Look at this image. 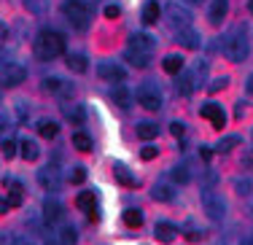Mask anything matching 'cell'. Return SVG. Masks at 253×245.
Instances as JSON below:
<instances>
[{
	"instance_id": "cell-1",
	"label": "cell",
	"mask_w": 253,
	"mask_h": 245,
	"mask_svg": "<svg viewBox=\"0 0 253 245\" xmlns=\"http://www.w3.org/2000/svg\"><path fill=\"white\" fill-rule=\"evenodd\" d=\"M35 54L38 59H57L59 54H65V38L57 30H43L35 38Z\"/></svg>"
},
{
	"instance_id": "cell-2",
	"label": "cell",
	"mask_w": 253,
	"mask_h": 245,
	"mask_svg": "<svg viewBox=\"0 0 253 245\" xmlns=\"http://www.w3.org/2000/svg\"><path fill=\"white\" fill-rule=\"evenodd\" d=\"M62 14L76 30H86L89 22H92V8L86 5V0H65Z\"/></svg>"
},
{
	"instance_id": "cell-3",
	"label": "cell",
	"mask_w": 253,
	"mask_h": 245,
	"mask_svg": "<svg viewBox=\"0 0 253 245\" xmlns=\"http://www.w3.org/2000/svg\"><path fill=\"white\" fill-rule=\"evenodd\" d=\"M224 54H226V59H232V62H243V59L248 57V41H245V35L229 33L224 38Z\"/></svg>"
},
{
	"instance_id": "cell-4",
	"label": "cell",
	"mask_w": 253,
	"mask_h": 245,
	"mask_svg": "<svg viewBox=\"0 0 253 245\" xmlns=\"http://www.w3.org/2000/svg\"><path fill=\"white\" fill-rule=\"evenodd\" d=\"M135 97H137V103H140L146 111H159L162 108V94H159V89H156L154 83H143V86H137Z\"/></svg>"
},
{
	"instance_id": "cell-5",
	"label": "cell",
	"mask_w": 253,
	"mask_h": 245,
	"mask_svg": "<svg viewBox=\"0 0 253 245\" xmlns=\"http://www.w3.org/2000/svg\"><path fill=\"white\" fill-rule=\"evenodd\" d=\"M202 205H205V213H208V218H213V221H221V218H224L226 205H224V200H221V194H215V191L205 189V191H202Z\"/></svg>"
},
{
	"instance_id": "cell-6",
	"label": "cell",
	"mask_w": 253,
	"mask_h": 245,
	"mask_svg": "<svg viewBox=\"0 0 253 245\" xmlns=\"http://www.w3.org/2000/svg\"><path fill=\"white\" fill-rule=\"evenodd\" d=\"M0 79H3V86H19V83L27 79V68L19 62H11L3 68V76H0Z\"/></svg>"
},
{
	"instance_id": "cell-7",
	"label": "cell",
	"mask_w": 253,
	"mask_h": 245,
	"mask_svg": "<svg viewBox=\"0 0 253 245\" xmlns=\"http://www.w3.org/2000/svg\"><path fill=\"white\" fill-rule=\"evenodd\" d=\"M38 183L43 189H49V191H57L59 189V167L57 164H46V167H41L38 170Z\"/></svg>"
},
{
	"instance_id": "cell-8",
	"label": "cell",
	"mask_w": 253,
	"mask_h": 245,
	"mask_svg": "<svg viewBox=\"0 0 253 245\" xmlns=\"http://www.w3.org/2000/svg\"><path fill=\"white\" fill-rule=\"evenodd\" d=\"M167 19H170V25L175 27V30H183V27L191 25V14L183 8V5H178V3L167 5Z\"/></svg>"
},
{
	"instance_id": "cell-9",
	"label": "cell",
	"mask_w": 253,
	"mask_h": 245,
	"mask_svg": "<svg viewBox=\"0 0 253 245\" xmlns=\"http://www.w3.org/2000/svg\"><path fill=\"white\" fill-rule=\"evenodd\" d=\"M97 76L102 81H116V83H122L126 79V70L122 68V65H116V62H102L100 68H97Z\"/></svg>"
},
{
	"instance_id": "cell-10",
	"label": "cell",
	"mask_w": 253,
	"mask_h": 245,
	"mask_svg": "<svg viewBox=\"0 0 253 245\" xmlns=\"http://www.w3.org/2000/svg\"><path fill=\"white\" fill-rule=\"evenodd\" d=\"M200 113H202L205 119H210V124H213L215 129H224V127H226V113H224V108H221V105L208 103Z\"/></svg>"
},
{
	"instance_id": "cell-11",
	"label": "cell",
	"mask_w": 253,
	"mask_h": 245,
	"mask_svg": "<svg viewBox=\"0 0 253 245\" xmlns=\"http://www.w3.org/2000/svg\"><path fill=\"white\" fill-rule=\"evenodd\" d=\"M154 46H156V41L151 38V35H146V33H132V35H129V46H126V49L143 51V54H151Z\"/></svg>"
},
{
	"instance_id": "cell-12",
	"label": "cell",
	"mask_w": 253,
	"mask_h": 245,
	"mask_svg": "<svg viewBox=\"0 0 253 245\" xmlns=\"http://www.w3.org/2000/svg\"><path fill=\"white\" fill-rule=\"evenodd\" d=\"M178 43L186 46V49H200L202 38H200V33H194L191 27H183V30H178Z\"/></svg>"
},
{
	"instance_id": "cell-13",
	"label": "cell",
	"mask_w": 253,
	"mask_h": 245,
	"mask_svg": "<svg viewBox=\"0 0 253 245\" xmlns=\"http://www.w3.org/2000/svg\"><path fill=\"white\" fill-rule=\"evenodd\" d=\"M226 11H229V0H213V3H210V11H208L210 25H221V22L226 19Z\"/></svg>"
},
{
	"instance_id": "cell-14",
	"label": "cell",
	"mask_w": 253,
	"mask_h": 245,
	"mask_svg": "<svg viewBox=\"0 0 253 245\" xmlns=\"http://www.w3.org/2000/svg\"><path fill=\"white\" fill-rule=\"evenodd\" d=\"M43 89L51 94H73V86L70 83H65L59 76H49V79L43 81Z\"/></svg>"
},
{
	"instance_id": "cell-15",
	"label": "cell",
	"mask_w": 253,
	"mask_h": 245,
	"mask_svg": "<svg viewBox=\"0 0 253 245\" xmlns=\"http://www.w3.org/2000/svg\"><path fill=\"white\" fill-rule=\"evenodd\" d=\"M154 235H156V240H159V243H172V240H175V235H178V229L170 224V221H159V224L154 226Z\"/></svg>"
},
{
	"instance_id": "cell-16",
	"label": "cell",
	"mask_w": 253,
	"mask_h": 245,
	"mask_svg": "<svg viewBox=\"0 0 253 245\" xmlns=\"http://www.w3.org/2000/svg\"><path fill=\"white\" fill-rule=\"evenodd\" d=\"M43 218L49 221V224H57V221L62 218V205H59L57 200H49V197H46L43 200Z\"/></svg>"
},
{
	"instance_id": "cell-17",
	"label": "cell",
	"mask_w": 253,
	"mask_h": 245,
	"mask_svg": "<svg viewBox=\"0 0 253 245\" xmlns=\"http://www.w3.org/2000/svg\"><path fill=\"white\" fill-rule=\"evenodd\" d=\"M111 100L119 105V108H129V105H132V92H129V89H124L122 83H116V86L111 89Z\"/></svg>"
},
{
	"instance_id": "cell-18",
	"label": "cell",
	"mask_w": 253,
	"mask_h": 245,
	"mask_svg": "<svg viewBox=\"0 0 253 245\" xmlns=\"http://www.w3.org/2000/svg\"><path fill=\"white\" fill-rule=\"evenodd\" d=\"M16 146H19V154H22V159H25V162H35V159H38V143L35 140H30V137H25V140L22 143H16Z\"/></svg>"
},
{
	"instance_id": "cell-19",
	"label": "cell",
	"mask_w": 253,
	"mask_h": 245,
	"mask_svg": "<svg viewBox=\"0 0 253 245\" xmlns=\"http://www.w3.org/2000/svg\"><path fill=\"white\" fill-rule=\"evenodd\" d=\"M162 68H165V73L178 76L180 70H183V57H180V54H167L165 62H162Z\"/></svg>"
},
{
	"instance_id": "cell-20",
	"label": "cell",
	"mask_w": 253,
	"mask_h": 245,
	"mask_svg": "<svg viewBox=\"0 0 253 245\" xmlns=\"http://www.w3.org/2000/svg\"><path fill=\"white\" fill-rule=\"evenodd\" d=\"M162 16V8H159V3L156 0H148L146 5H143V22L146 25H156V19Z\"/></svg>"
},
{
	"instance_id": "cell-21",
	"label": "cell",
	"mask_w": 253,
	"mask_h": 245,
	"mask_svg": "<svg viewBox=\"0 0 253 245\" xmlns=\"http://www.w3.org/2000/svg\"><path fill=\"white\" fill-rule=\"evenodd\" d=\"M113 175H116V181L122 183V186H135V175H132V172L126 170L122 162L113 164Z\"/></svg>"
},
{
	"instance_id": "cell-22",
	"label": "cell",
	"mask_w": 253,
	"mask_h": 245,
	"mask_svg": "<svg viewBox=\"0 0 253 245\" xmlns=\"http://www.w3.org/2000/svg\"><path fill=\"white\" fill-rule=\"evenodd\" d=\"M65 62H68V68L73 70V73H86V68H89V62L84 54H68Z\"/></svg>"
},
{
	"instance_id": "cell-23",
	"label": "cell",
	"mask_w": 253,
	"mask_h": 245,
	"mask_svg": "<svg viewBox=\"0 0 253 245\" xmlns=\"http://www.w3.org/2000/svg\"><path fill=\"white\" fill-rule=\"evenodd\" d=\"M57 132H59V124H57V122H51V119H43V122L38 124V135H41V137H46V140L57 137Z\"/></svg>"
},
{
	"instance_id": "cell-24",
	"label": "cell",
	"mask_w": 253,
	"mask_h": 245,
	"mask_svg": "<svg viewBox=\"0 0 253 245\" xmlns=\"http://www.w3.org/2000/svg\"><path fill=\"white\" fill-rule=\"evenodd\" d=\"M22 5H25L30 14H35V16H41V14L49 11V0H22Z\"/></svg>"
},
{
	"instance_id": "cell-25",
	"label": "cell",
	"mask_w": 253,
	"mask_h": 245,
	"mask_svg": "<svg viewBox=\"0 0 253 245\" xmlns=\"http://www.w3.org/2000/svg\"><path fill=\"white\" fill-rule=\"evenodd\" d=\"M148 57H151V54H143V51H135V49H126V62L135 65V68H148Z\"/></svg>"
},
{
	"instance_id": "cell-26",
	"label": "cell",
	"mask_w": 253,
	"mask_h": 245,
	"mask_svg": "<svg viewBox=\"0 0 253 245\" xmlns=\"http://www.w3.org/2000/svg\"><path fill=\"white\" fill-rule=\"evenodd\" d=\"M156 135H159L156 124H151V122H140V124H137V137H140V140H154Z\"/></svg>"
},
{
	"instance_id": "cell-27",
	"label": "cell",
	"mask_w": 253,
	"mask_h": 245,
	"mask_svg": "<svg viewBox=\"0 0 253 245\" xmlns=\"http://www.w3.org/2000/svg\"><path fill=\"white\" fill-rule=\"evenodd\" d=\"M124 224L129 226V229H137V226L143 224V210H137V207H129V210H124Z\"/></svg>"
},
{
	"instance_id": "cell-28",
	"label": "cell",
	"mask_w": 253,
	"mask_h": 245,
	"mask_svg": "<svg viewBox=\"0 0 253 245\" xmlns=\"http://www.w3.org/2000/svg\"><path fill=\"white\" fill-rule=\"evenodd\" d=\"M151 197L156 202H172L175 200V191H172L170 186H156V189H151Z\"/></svg>"
},
{
	"instance_id": "cell-29",
	"label": "cell",
	"mask_w": 253,
	"mask_h": 245,
	"mask_svg": "<svg viewBox=\"0 0 253 245\" xmlns=\"http://www.w3.org/2000/svg\"><path fill=\"white\" fill-rule=\"evenodd\" d=\"M62 111H65V116H68L73 124H84V108H81V105L70 103V105H65Z\"/></svg>"
},
{
	"instance_id": "cell-30",
	"label": "cell",
	"mask_w": 253,
	"mask_h": 245,
	"mask_svg": "<svg viewBox=\"0 0 253 245\" xmlns=\"http://www.w3.org/2000/svg\"><path fill=\"white\" fill-rule=\"evenodd\" d=\"M180 79H178V92L180 94H191V89H194V76L191 73H183V70H180Z\"/></svg>"
},
{
	"instance_id": "cell-31",
	"label": "cell",
	"mask_w": 253,
	"mask_h": 245,
	"mask_svg": "<svg viewBox=\"0 0 253 245\" xmlns=\"http://www.w3.org/2000/svg\"><path fill=\"white\" fill-rule=\"evenodd\" d=\"M73 146L78 148V151L86 154V151H92V137H89L86 132H76L73 135Z\"/></svg>"
},
{
	"instance_id": "cell-32",
	"label": "cell",
	"mask_w": 253,
	"mask_h": 245,
	"mask_svg": "<svg viewBox=\"0 0 253 245\" xmlns=\"http://www.w3.org/2000/svg\"><path fill=\"white\" fill-rule=\"evenodd\" d=\"M170 175H172V181H175V183H180V186H183V183H189V181H191V172L186 170L183 164L172 167V172H170Z\"/></svg>"
},
{
	"instance_id": "cell-33",
	"label": "cell",
	"mask_w": 253,
	"mask_h": 245,
	"mask_svg": "<svg viewBox=\"0 0 253 245\" xmlns=\"http://www.w3.org/2000/svg\"><path fill=\"white\" fill-rule=\"evenodd\" d=\"M76 205L81 207V210H92V207H94V194H92V191H81L78 200H76Z\"/></svg>"
},
{
	"instance_id": "cell-34",
	"label": "cell",
	"mask_w": 253,
	"mask_h": 245,
	"mask_svg": "<svg viewBox=\"0 0 253 245\" xmlns=\"http://www.w3.org/2000/svg\"><path fill=\"white\" fill-rule=\"evenodd\" d=\"M5 200H8V207H19L22 205V186H19V183H14V189L8 191Z\"/></svg>"
},
{
	"instance_id": "cell-35",
	"label": "cell",
	"mask_w": 253,
	"mask_h": 245,
	"mask_svg": "<svg viewBox=\"0 0 253 245\" xmlns=\"http://www.w3.org/2000/svg\"><path fill=\"white\" fill-rule=\"evenodd\" d=\"M59 240H62V245H76V229L73 226H62V232H59Z\"/></svg>"
},
{
	"instance_id": "cell-36",
	"label": "cell",
	"mask_w": 253,
	"mask_h": 245,
	"mask_svg": "<svg viewBox=\"0 0 253 245\" xmlns=\"http://www.w3.org/2000/svg\"><path fill=\"white\" fill-rule=\"evenodd\" d=\"M237 143H240V137H237V135H229V137H224V140L218 143V151H224V154H226V151H232V148L237 146Z\"/></svg>"
},
{
	"instance_id": "cell-37",
	"label": "cell",
	"mask_w": 253,
	"mask_h": 245,
	"mask_svg": "<svg viewBox=\"0 0 253 245\" xmlns=\"http://www.w3.org/2000/svg\"><path fill=\"white\" fill-rule=\"evenodd\" d=\"M0 151H3V157H5V159H11V157H14V154H16V143L5 137V140L0 143Z\"/></svg>"
},
{
	"instance_id": "cell-38",
	"label": "cell",
	"mask_w": 253,
	"mask_h": 245,
	"mask_svg": "<svg viewBox=\"0 0 253 245\" xmlns=\"http://www.w3.org/2000/svg\"><path fill=\"white\" fill-rule=\"evenodd\" d=\"M105 16L108 19H119V16H122V8H119L116 3H108L105 5Z\"/></svg>"
},
{
	"instance_id": "cell-39",
	"label": "cell",
	"mask_w": 253,
	"mask_h": 245,
	"mask_svg": "<svg viewBox=\"0 0 253 245\" xmlns=\"http://www.w3.org/2000/svg\"><path fill=\"white\" fill-rule=\"evenodd\" d=\"M70 181H73V183H84V181H86V170H84V167H76V170L70 172Z\"/></svg>"
},
{
	"instance_id": "cell-40",
	"label": "cell",
	"mask_w": 253,
	"mask_h": 245,
	"mask_svg": "<svg viewBox=\"0 0 253 245\" xmlns=\"http://www.w3.org/2000/svg\"><path fill=\"white\" fill-rule=\"evenodd\" d=\"M156 154H159V151H156V146H146V148L140 151V159H146V162H148V159L156 157Z\"/></svg>"
},
{
	"instance_id": "cell-41",
	"label": "cell",
	"mask_w": 253,
	"mask_h": 245,
	"mask_svg": "<svg viewBox=\"0 0 253 245\" xmlns=\"http://www.w3.org/2000/svg\"><path fill=\"white\" fill-rule=\"evenodd\" d=\"M237 194H251V181H234Z\"/></svg>"
},
{
	"instance_id": "cell-42",
	"label": "cell",
	"mask_w": 253,
	"mask_h": 245,
	"mask_svg": "<svg viewBox=\"0 0 253 245\" xmlns=\"http://www.w3.org/2000/svg\"><path fill=\"white\" fill-rule=\"evenodd\" d=\"M170 132L175 135V137H180L186 132V127H183V122H172V127H170Z\"/></svg>"
},
{
	"instance_id": "cell-43",
	"label": "cell",
	"mask_w": 253,
	"mask_h": 245,
	"mask_svg": "<svg viewBox=\"0 0 253 245\" xmlns=\"http://www.w3.org/2000/svg\"><path fill=\"white\" fill-rule=\"evenodd\" d=\"M229 83V79H215L213 83H210V92H218V89H224Z\"/></svg>"
},
{
	"instance_id": "cell-44",
	"label": "cell",
	"mask_w": 253,
	"mask_h": 245,
	"mask_svg": "<svg viewBox=\"0 0 253 245\" xmlns=\"http://www.w3.org/2000/svg\"><path fill=\"white\" fill-rule=\"evenodd\" d=\"M243 164L253 170V151H245V154H243Z\"/></svg>"
},
{
	"instance_id": "cell-45",
	"label": "cell",
	"mask_w": 253,
	"mask_h": 245,
	"mask_svg": "<svg viewBox=\"0 0 253 245\" xmlns=\"http://www.w3.org/2000/svg\"><path fill=\"white\" fill-rule=\"evenodd\" d=\"M8 210H11V207H8V200H5V197H0V216H5Z\"/></svg>"
},
{
	"instance_id": "cell-46",
	"label": "cell",
	"mask_w": 253,
	"mask_h": 245,
	"mask_svg": "<svg viewBox=\"0 0 253 245\" xmlns=\"http://www.w3.org/2000/svg\"><path fill=\"white\" fill-rule=\"evenodd\" d=\"M186 237H189V243H200L202 240V232H189Z\"/></svg>"
},
{
	"instance_id": "cell-47",
	"label": "cell",
	"mask_w": 253,
	"mask_h": 245,
	"mask_svg": "<svg viewBox=\"0 0 253 245\" xmlns=\"http://www.w3.org/2000/svg\"><path fill=\"white\" fill-rule=\"evenodd\" d=\"M8 38V27H5V22H0V41Z\"/></svg>"
},
{
	"instance_id": "cell-48",
	"label": "cell",
	"mask_w": 253,
	"mask_h": 245,
	"mask_svg": "<svg viewBox=\"0 0 253 245\" xmlns=\"http://www.w3.org/2000/svg\"><path fill=\"white\" fill-rule=\"evenodd\" d=\"M245 89H248V94H253V73L248 76V81H245Z\"/></svg>"
},
{
	"instance_id": "cell-49",
	"label": "cell",
	"mask_w": 253,
	"mask_h": 245,
	"mask_svg": "<svg viewBox=\"0 0 253 245\" xmlns=\"http://www.w3.org/2000/svg\"><path fill=\"white\" fill-rule=\"evenodd\" d=\"M11 245H35V243H33V240H27V237H22V240H14Z\"/></svg>"
},
{
	"instance_id": "cell-50",
	"label": "cell",
	"mask_w": 253,
	"mask_h": 245,
	"mask_svg": "<svg viewBox=\"0 0 253 245\" xmlns=\"http://www.w3.org/2000/svg\"><path fill=\"white\" fill-rule=\"evenodd\" d=\"M243 113H245V108H243V103H240L237 108H234V116H237V119H243Z\"/></svg>"
},
{
	"instance_id": "cell-51",
	"label": "cell",
	"mask_w": 253,
	"mask_h": 245,
	"mask_svg": "<svg viewBox=\"0 0 253 245\" xmlns=\"http://www.w3.org/2000/svg\"><path fill=\"white\" fill-rule=\"evenodd\" d=\"M240 245H253V237H245V240L240 243Z\"/></svg>"
},
{
	"instance_id": "cell-52",
	"label": "cell",
	"mask_w": 253,
	"mask_h": 245,
	"mask_svg": "<svg viewBox=\"0 0 253 245\" xmlns=\"http://www.w3.org/2000/svg\"><path fill=\"white\" fill-rule=\"evenodd\" d=\"M248 11H251V14H253V0H248Z\"/></svg>"
},
{
	"instance_id": "cell-53",
	"label": "cell",
	"mask_w": 253,
	"mask_h": 245,
	"mask_svg": "<svg viewBox=\"0 0 253 245\" xmlns=\"http://www.w3.org/2000/svg\"><path fill=\"white\" fill-rule=\"evenodd\" d=\"M189 3H202V0H189Z\"/></svg>"
},
{
	"instance_id": "cell-54",
	"label": "cell",
	"mask_w": 253,
	"mask_h": 245,
	"mask_svg": "<svg viewBox=\"0 0 253 245\" xmlns=\"http://www.w3.org/2000/svg\"><path fill=\"white\" fill-rule=\"evenodd\" d=\"M49 245H57V243H49Z\"/></svg>"
}]
</instances>
